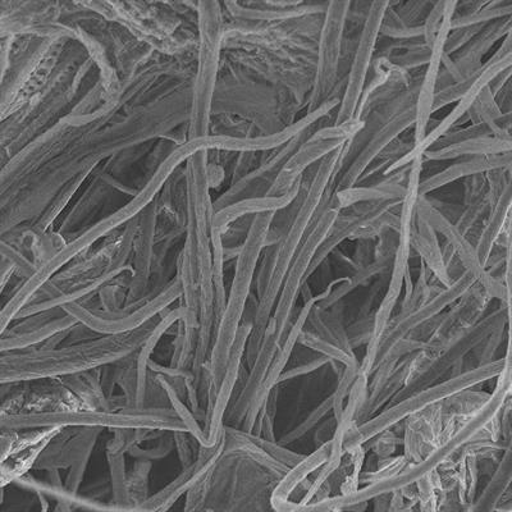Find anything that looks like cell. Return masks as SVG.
Instances as JSON below:
<instances>
[{"label":"cell","mask_w":512,"mask_h":512,"mask_svg":"<svg viewBox=\"0 0 512 512\" xmlns=\"http://www.w3.org/2000/svg\"><path fill=\"white\" fill-rule=\"evenodd\" d=\"M160 315L134 331L100 335L93 340L85 338L62 347L38 346L2 352V383L66 377L117 363L149 341L157 329Z\"/></svg>","instance_id":"cell-1"},{"label":"cell","mask_w":512,"mask_h":512,"mask_svg":"<svg viewBox=\"0 0 512 512\" xmlns=\"http://www.w3.org/2000/svg\"><path fill=\"white\" fill-rule=\"evenodd\" d=\"M344 146L336 150L335 153L329 154L326 159L319 163L313 180L304 192L303 200H301L300 207L296 210L290 226L280 237V241L276 245H272L273 250L267 255L262 267H260L258 282H256L259 304L256 308L253 329H251L248 340L249 345L246 347V359H248L249 364H253L255 361L288 268H290L300 245L303 244L305 236L308 235L310 226H312L320 205L323 203L329 182H331L338 164L341 162Z\"/></svg>","instance_id":"cell-2"},{"label":"cell","mask_w":512,"mask_h":512,"mask_svg":"<svg viewBox=\"0 0 512 512\" xmlns=\"http://www.w3.org/2000/svg\"><path fill=\"white\" fill-rule=\"evenodd\" d=\"M47 427H88L113 429H162V431L187 432L186 425L172 406L114 405L111 408H82L54 411V413H18L2 414V429L21 431V429Z\"/></svg>","instance_id":"cell-3"},{"label":"cell","mask_w":512,"mask_h":512,"mask_svg":"<svg viewBox=\"0 0 512 512\" xmlns=\"http://www.w3.org/2000/svg\"><path fill=\"white\" fill-rule=\"evenodd\" d=\"M276 213L258 214L251 221L248 233L239 256H237L235 277H233L230 296L223 314L217 324L212 352L209 358L210 390H217L222 381L224 370L230 358L237 332L244 319L245 306L248 303L251 285H253L258 260L265 246H268V235Z\"/></svg>","instance_id":"cell-4"},{"label":"cell","mask_w":512,"mask_h":512,"mask_svg":"<svg viewBox=\"0 0 512 512\" xmlns=\"http://www.w3.org/2000/svg\"><path fill=\"white\" fill-rule=\"evenodd\" d=\"M199 58L195 75L194 99H192L189 140L205 139L210 135L214 95L221 53L226 34L222 4H199Z\"/></svg>","instance_id":"cell-5"},{"label":"cell","mask_w":512,"mask_h":512,"mask_svg":"<svg viewBox=\"0 0 512 512\" xmlns=\"http://www.w3.org/2000/svg\"><path fill=\"white\" fill-rule=\"evenodd\" d=\"M181 297L182 285L180 276L177 274L167 285L154 288L143 299L127 304L116 312H105L99 301L95 304L91 296L68 304L64 308L90 332L98 335H114V333L134 331L145 326L150 320L171 308L175 301L181 300Z\"/></svg>","instance_id":"cell-6"},{"label":"cell","mask_w":512,"mask_h":512,"mask_svg":"<svg viewBox=\"0 0 512 512\" xmlns=\"http://www.w3.org/2000/svg\"><path fill=\"white\" fill-rule=\"evenodd\" d=\"M351 2H329L324 12L314 63L312 86L308 96V112L315 111L328 99L335 98L340 81V63Z\"/></svg>","instance_id":"cell-7"},{"label":"cell","mask_w":512,"mask_h":512,"mask_svg":"<svg viewBox=\"0 0 512 512\" xmlns=\"http://www.w3.org/2000/svg\"><path fill=\"white\" fill-rule=\"evenodd\" d=\"M512 66V41L511 34L507 35L502 44L497 48L496 52L491 57L484 61L482 71H480L478 79L472 89L465 94L459 102L455 103V107L447 114L443 120L437 123L431 131L425 134L424 139L419 144L413 146L408 154L396 160L390 167L384 169L382 172L383 177L392 175L393 172L400 171L402 168L409 167L415 159L422 158L427 150L431 149L441 137L448 134V132L455 130L457 126L464 125L468 120V114L472 109L475 100L484 89L491 84L492 80L501 72L511 68Z\"/></svg>","instance_id":"cell-8"},{"label":"cell","mask_w":512,"mask_h":512,"mask_svg":"<svg viewBox=\"0 0 512 512\" xmlns=\"http://www.w3.org/2000/svg\"><path fill=\"white\" fill-rule=\"evenodd\" d=\"M388 6L390 2L369 4L358 43H356L354 57H352L350 71L347 73L340 105L337 108L336 125L355 120L361 96L368 84L369 72L372 71L373 61L376 58L377 45L381 38L379 31H381L383 16Z\"/></svg>","instance_id":"cell-9"},{"label":"cell","mask_w":512,"mask_h":512,"mask_svg":"<svg viewBox=\"0 0 512 512\" xmlns=\"http://www.w3.org/2000/svg\"><path fill=\"white\" fill-rule=\"evenodd\" d=\"M363 126L364 121L352 120L342 125L335 123L332 126L317 128L287 160L268 196L285 195L301 184L306 169L322 162L329 154L342 148Z\"/></svg>","instance_id":"cell-10"},{"label":"cell","mask_w":512,"mask_h":512,"mask_svg":"<svg viewBox=\"0 0 512 512\" xmlns=\"http://www.w3.org/2000/svg\"><path fill=\"white\" fill-rule=\"evenodd\" d=\"M502 367H504V363L487 365V367L479 368L472 373H466L459 378L452 379V381L442 383L440 386L431 388V390L420 392L413 399L400 402L392 409L378 415L373 422L363 424L354 433H349L344 443L347 448L358 447L361 443L367 442L368 438L377 436V434L386 431L391 425L400 422V419H404L405 416L416 413V411H422L427 406L432 405L433 402L454 395V393L460 391V388H468L480 381H486V378L500 373Z\"/></svg>","instance_id":"cell-11"},{"label":"cell","mask_w":512,"mask_h":512,"mask_svg":"<svg viewBox=\"0 0 512 512\" xmlns=\"http://www.w3.org/2000/svg\"><path fill=\"white\" fill-rule=\"evenodd\" d=\"M415 105H409L395 114L382 127H379L372 136L369 137L367 143L359 150L340 175H333L329 182L326 196H332L333 192L338 190L350 189V187L358 185L361 178L365 175L372 164L376 162L384 150L390 146L393 141L399 139L404 132L415 126Z\"/></svg>","instance_id":"cell-12"},{"label":"cell","mask_w":512,"mask_h":512,"mask_svg":"<svg viewBox=\"0 0 512 512\" xmlns=\"http://www.w3.org/2000/svg\"><path fill=\"white\" fill-rule=\"evenodd\" d=\"M315 130H317V126L301 132V134L295 136L294 139L282 145L281 148L274 149L273 154L269 155L267 158H263L259 166H256L249 175H246L242 180L236 182L235 185H231V189L224 192L221 198L217 200V203L214 204V212H218V210L226 208L228 205L236 203V201L267 196L274 182H276L278 176H280L287 160L291 158V155L296 152L297 148H299Z\"/></svg>","instance_id":"cell-13"},{"label":"cell","mask_w":512,"mask_h":512,"mask_svg":"<svg viewBox=\"0 0 512 512\" xmlns=\"http://www.w3.org/2000/svg\"><path fill=\"white\" fill-rule=\"evenodd\" d=\"M63 427L2 429V488L35 468L39 456Z\"/></svg>","instance_id":"cell-14"},{"label":"cell","mask_w":512,"mask_h":512,"mask_svg":"<svg viewBox=\"0 0 512 512\" xmlns=\"http://www.w3.org/2000/svg\"><path fill=\"white\" fill-rule=\"evenodd\" d=\"M77 324H79L77 319L62 306L27 315L3 329L0 351H18L38 347L50 338L72 331Z\"/></svg>","instance_id":"cell-15"},{"label":"cell","mask_w":512,"mask_h":512,"mask_svg":"<svg viewBox=\"0 0 512 512\" xmlns=\"http://www.w3.org/2000/svg\"><path fill=\"white\" fill-rule=\"evenodd\" d=\"M457 2L452 0L448 4L445 18H443L440 31L434 39L431 47V57L422 79L419 81L418 96H416L415 105V126H414V145L419 144L428 132L429 122L432 120V108L434 96L438 91V82L441 80L443 59H445V45L448 34L451 31L452 18L455 16Z\"/></svg>","instance_id":"cell-16"},{"label":"cell","mask_w":512,"mask_h":512,"mask_svg":"<svg viewBox=\"0 0 512 512\" xmlns=\"http://www.w3.org/2000/svg\"><path fill=\"white\" fill-rule=\"evenodd\" d=\"M224 452V436L212 446L201 445L198 459L186 468H182V472L178 477L159 491L157 495L150 496L148 500L140 506L141 511H160L171 509L173 504H176L178 498H181L185 493L196 484L203 480L207 475L213 472L216 468L219 459H221Z\"/></svg>","instance_id":"cell-17"},{"label":"cell","mask_w":512,"mask_h":512,"mask_svg":"<svg viewBox=\"0 0 512 512\" xmlns=\"http://www.w3.org/2000/svg\"><path fill=\"white\" fill-rule=\"evenodd\" d=\"M511 31L512 16L492 22V24L484 26L482 31L454 56L450 58L445 56L443 68L452 82L463 79L464 76L482 66L484 58L491 52V49L498 41L504 40L507 35H510Z\"/></svg>","instance_id":"cell-18"},{"label":"cell","mask_w":512,"mask_h":512,"mask_svg":"<svg viewBox=\"0 0 512 512\" xmlns=\"http://www.w3.org/2000/svg\"><path fill=\"white\" fill-rule=\"evenodd\" d=\"M511 163L512 152L457 159L451 166L443 168L442 171L434 173L433 176H429L420 181L419 195L428 196L434 191L454 184L456 181L465 180V178L480 175V173H488L495 171V169L510 168Z\"/></svg>","instance_id":"cell-19"},{"label":"cell","mask_w":512,"mask_h":512,"mask_svg":"<svg viewBox=\"0 0 512 512\" xmlns=\"http://www.w3.org/2000/svg\"><path fill=\"white\" fill-rule=\"evenodd\" d=\"M328 3L267 2V3H226L224 7L233 20L241 21H292L326 12Z\"/></svg>","instance_id":"cell-20"},{"label":"cell","mask_w":512,"mask_h":512,"mask_svg":"<svg viewBox=\"0 0 512 512\" xmlns=\"http://www.w3.org/2000/svg\"><path fill=\"white\" fill-rule=\"evenodd\" d=\"M409 167L393 172L392 175L384 177L386 180L376 185L359 186L355 185L350 189L333 192L329 198L327 207L341 210L361 203L379 200H402L406 192Z\"/></svg>","instance_id":"cell-21"},{"label":"cell","mask_w":512,"mask_h":512,"mask_svg":"<svg viewBox=\"0 0 512 512\" xmlns=\"http://www.w3.org/2000/svg\"><path fill=\"white\" fill-rule=\"evenodd\" d=\"M512 152V140L496 136L474 137L450 145L437 146L424 153L423 159L433 162H446L483 155H493Z\"/></svg>","instance_id":"cell-22"},{"label":"cell","mask_w":512,"mask_h":512,"mask_svg":"<svg viewBox=\"0 0 512 512\" xmlns=\"http://www.w3.org/2000/svg\"><path fill=\"white\" fill-rule=\"evenodd\" d=\"M411 248L418 251L420 259L425 267L431 269V272L440 280L442 285L450 286L451 274L448 272L445 255H443L441 246L438 244L437 232L425 219L416 214L413 239H411Z\"/></svg>","instance_id":"cell-23"},{"label":"cell","mask_w":512,"mask_h":512,"mask_svg":"<svg viewBox=\"0 0 512 512\" xmlns=\"http://www.w3.org/2000/svg\"><path fill=\"white\" fill-rule=\"evenodd\" d=\"M512 203L511 186L502 192L500 199L493 205L491 212H489L486 221L483 223L482 230H480L475 250H477L478 258L483 267L486 268V263L495 249L498 237L506 230H509L510 213Z\"/></svg>","instance_id":"cell-24"},{"label":"cell","mask_w":512,"mask_h":512,"mask_svg":"<svg viewBox=\"0 0 512 512\" xmlns=\"http://www.w3.org/2000/svg\"><path fill=\"white\" fill-rule=\"evenodd\" d=\"M512 16V0H493L483 2L470 15L454 16L451 29H461L468 26H486L498 20Z\"/></svg>","instance_id":"cell-25"},{"label":"cell","mask_w":512,"mask_h":512,"mask_svg":"<svg viewBox=\"0 0 512 512\" xmlns=\"http://www.w3.org/2000/svg\"><path fill=\"white\" fill-rule=\"evenodd\" d=\"M153 461L136 459L134 468L127 473L128 501L131 509L136 511L148 500L149 477Z\"/></svg>","instance_id":"cell-26"},{"label":"cell","mask_w":512,"mask_h":512,"mask_svg":"<svg viewBox=\"0 0 512 512\" xmlns=\"http://www.w3.org/2000/svg\"><path fill=\"white\" fill-rule=\"evenodd\" d=\"M102 431H104L102 428H88V433H86L85 440L82 442L79 454H77L71 468L68 469L66 483H64V486L71 489V491L79 492L86 469H88L90 463V457L93 455L96 441H98Z\"/></svg>","instance_id":"cell-27"},{"label":"cell","mask_w":512,"mask_h":512,"mask_svg":"<svg viewBox=\"0 0 512 512\" xmlns=\"http://www.w3.org/2000/svg\"><path fill=\"white\" fill-rule=\"evenodd\" d=\"M379 35L396 41L423 40L424 31L423 25L415 27L406 25L397 15L390 2V6H388L386 13H384Z\"/></svg>","instance_id":"cell-28"},{"label":"cell","mask_w":512,"mask_h":512,"mask_svg":"<svg viewBox=\"0 0 512 512\" xmlns=\"http://www.w3.org/2000/svg\"><path fill=\"white\" fill-rule=\"evenodd\" d=\"M176 448L175 443V432L167 431L163 434L162 437L159 438L158 442L155 443V446H150L148 448L141 447V445H136L128 451L127 455L134 457V459L141 460H149L155 461L164 459L167 457L173 450Z\"/></svg>","instance_id":"cell-29"},{"label":"cell","mask_w":512,"mask_h":512,"mask_svg":"<svg viewBox=\"0 0 512 512\" xmlns=\"http://www.w3.org/2000/svg\"><path fill=\"white\" fill-rule=\"evenodd\" d=\"M175 443L182 468L194 463L198 459L201 443L198 438L189 432H175Z\"/></svg>","instance_id":"cell-30"},{"label":"cell","mask_w":512,"mask_h":512,"mask_svg":"<svg viewBox=\"0 0 512 512\" xmlns=\"http://www.w3.org/2000/svg\"><path fill=\"white\" fill-rule=\"evenodd\" d=\"M433 6L434 3L429 2L395 3V6H393L392 3V7L395 9L397 15H399L406 25L411 27L419 26L416 24L419 18L422 24H424L425 18H427Z\"/></svg>","instance_id":"cell-31"},{"label":"cell","mask_w":512,"mask_h":512,"mask_svg":"<svg viewBox=\"0 0 512 512\" xmlns=\"http://www.w3.org/2000/svg\"><path fill=\"white\" fill-rule=\"evenodd\" d=\"M448 4H450V2L434 3L431 12H429L427 18H425L423 24V41L424 44L429 48L432 47L433 41L436 39L438 31L441 29L443 18H445L447 12Z\"/></svg>","instance_id":"cell-32"},{"label":"cell","mask_w":512,"mask_h":512,"mask_svg":"<svg viewBox=\"0 0 512 512\" xmlns=\"http://www.w3.org/2000/svg\"><path fill=\"white\" fill-rule=\"evenodd\" d=\"M488 184L486 173L474 175L464 180V207L477 203L487 196Z\"/></svg>","instance_id":"cell-33"}]
</instances>
